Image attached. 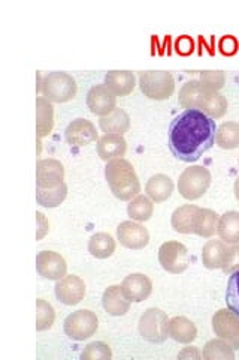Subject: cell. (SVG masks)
Instances as JSON below:
<instances>
[{"mask_svg":"<svg viewBox=\"0 0 239 360\" xmlns=\"http://www.w3.org/2000/svg\"><path fill=\"white\" fill-rule=\"evenodd\" d=\"M215 134L214 119L196 108L184 110L169 125V149L179 161L196 162L214 146Z\"/></svg>","mask_w":239,"mask_h":360,"instance_id":"cell-1","label":"cell"},{"mask_svg":"<svg viewBox=\"0 0 239 360\" xmlns=\"http://www.w3.org/2000/svg\"><path fill=\"white\" fill-rule=\"evenodd\" d=\"M105 177L112 194L121 201H130L141 193L138 174L133 165L124 158L107 162Z\"/></svg>","mask_w":239,"mask_h":360,"instance_id":"cell-2","label":"cell"},{"mask_svg":"<svg viewBox=\"0 0 239 360\" xmlns=\"http://www.w3.org/2000/svg\"><path fill=\"white\" fill-rule=\"evenodd\" d=\"M211 173L207 167L191 165L179 174L178 193L186 200H198L207 194L211 186Z\"/></svg>","mask_w":239,"mask_h":360,"instance_id":"cell-3","label":"cell"},{"mask_svg":"<svg viewBox=\"0 0 239 360\" xmlns=\"http://www.w3.org/2000/svg\"><path fill=\"white\" fill-rule=\"evenodd\" d=\"M41 92L51 103H67L76 95V82L67 72H50L41 82Z\"/></svg>","mask_w":239,"mask_h":360,"instance_id":"cell-4","label":"cell"},{"mask_svg":"<svg viewBox=\"0 0 239 360\" xmlns=\"http://www.w3.org/2000/svg\"><path fill=\"white\" fill-rule=\"evenodd\" d=\"M141 92L150 99L165 101L172 96L175 80L168 71H145L139 72Z\"/></svg>","mask_w":239,"mask_h":360,"instance_id":"cell-5","label":"cell"},{"mask_svg":"<svg viewBox=\"0 0 239 360\" xmlns=\"http://www.w3.org/2000/svg\"><path fill=\"white\" fill-rule=\"evenodd\" d=\"M139 335L151 344H162L169 338L168 314L158 308H148L139 319Z\"/></svg>","mask_w":239,"mask_h":360,"instance_id":"cell-6","label":"cell"},{"mask_svg":"<svg viewBox=\"0 0 239 360\" xmlns=\"http://www.w3.org/2000/svg\"><path fill=\"white\" fill-rule=\"evenodd\" d=\"M99 329L97 315L90 309H79L64 320V333L74 341H86Z\"/></svg>","mask_w":239,"mask_h":360,"instance_id":"cell-7","label":"cell"},{"mask_svg":"<svg viewBox=\"0 0 239 360\" xmlns=\"http://www.w3.org/2000/svg\"><path fill=\"white\" fill-rule=\"evenodd\" d=\"M158 263L169 274H183L189 267V251L186 245L177 240H168L158 248Z\"/></svg>","mask_w":239,"mask_h":360,"instance_id":"cell-8","label":"cell"},{"mask_svg":"<svg viewBox=\"0 0 239 360\" xmlns=\"http://www.w3.org/2000/svg\"><path fill=\"white\" fill-rule=\"evenodd\" d=\"M212 330L215 336L229 342L233 350H239V317L232 309H219L212 315Z\"/></svg>","mask_w":239,"mask_h":360,"instance_id":"cell-9","label":"cell"},{"mask_svg":"<svg viewBox=\"0 0 239 360\" xmlns=\"http://www.w3.org/2000/svg\"><path fill=\"white\" fill-rule=\"evenodd\" d=\"M117 238L124 248L139 251L150 243V233L136 221H124L118 225Z\"/></svg>","mask_w":239,"mask_h":360,"instance_id":"cell-10","label":"cell"},{"mask_svg":"<svg viewBox=\"0 0 239 360\" xmlns=\"http://www.w3.org/2000/svg\"><path fill=\"white\" fill-rule=\"evenodd\" d=\"M55 297L59 299L64 305H78L83 302L86 296V284L84 281L76 275H66L62 279L57 281L54 287Z\"/></svg>","mask_w":239,"mask_h":360,"instance_id":"cell-11","label":"cell"},{"mask_svg":"<svg viewBox=\"0 0 239 360\" xmlns=\"http://www.w3.org/2000/svg\"><path fill=\"white\" fill-rule=\"evenodd\" d=\"M36 270L38 274L50 281H59L66 276L67 264L64 258L54 251H41L36 255Z\"/></svg>","mask_w":239,"mask_h":360,"instance_id":"cell-12","label":"cell"},{"mask_svg":"<svg viewBox=\"0 0 239 360\" xmlns=\"http://www.w3.org/2000/svg\"><path fill=\"white\" fill-rule=\"evenodd\" d=\"M87 107L96 116H107L117 108V96L105 84H96L88 90Z\"/></svg>","mask_w":239,"mask_h":360,"instance_id":"cell-13","label":"cell"},{"mask_svg":"<svg viewBox=\"0 0 239 360\" xmlns=\"http://www.w3.org/2000/svg\"><path fill=\"white\" fill-rule=\"evenodd\" d=\"M64 137L66 141L71 146H75V148H84V146L99 140L96 127L93 125V122L87 119H75L71 122L64 131Z\"/></svg>","mask_w":239,"mask_h":360,"instance_id":"cell-14","label":"cell"},{"mask_svg":"<svg viewBox=\"0 0 239 360\" xmlns=\"http://www.w3.org/2000/svg\"><path fill=\"white\" fill-rule=\"evenodd\" d=\"M64 179V167L60 161L39 160L36 164V186L38 188H55L59 186Z\"/></svg>","mask_w":239,"mask_h":360,"instance_id":"cell-15","label":"cell"},{"mask_svg":"<svg viewBox=\"0 0 239 360\" xmlns=\"http://www.w3.org/2000/svg\"><path fill=\"white\" fill-rule=\"evenodd\" d=\"M121 288L130 302L139 303L150 297L153 291V283L144 274H130L129 276L124 278Z\"/></svg>","mask_w":239,"mask_h":360,"instance_id":"cell-16","label":"cell"},{"mask_svg":"<svg viewBox=\"0 0 239 360\" xmlns=\"http://www.w3.org/2000/svg\"><path fill=\"white\" fill-rule=\"evenodd\" d=\"M208 94H210V89L200 80H191L181 87L179 95H178V103L186 110H191V108L200 110Z\"/></svg>","mask_w":239,"mask_h":360,"instance_id":"cell-17","label":"cell"},{"mask_svg":"<svg viewBox=\"0 0 239 360\" xmlns=\"http://www.w3.org/2000/svg\"><path fill=\"white\" fill-rule=\"evenodd\" d=\"M128 143L124 140L123 135L117 134H105L104 137L97 140V155L100 156L102 161H112L118 160L126 155Z\"/></svg>","mask_w":239,"mask_h":360,"instance_id":"cell-18","label":"cell"},{"mask_svg":"<svg viewBox=\"0 0 239 360\" xmlns=\"http://www.w3.org/2000/svg\"><path fill=\"white\" fill-rule=\"evenodd\" d=\"M102 305L112 317H121V315H126L129 312L130 300L123 292L121 285H111L104 291Z\"/></svg>","mask_w":239,"mask_h":360,"instance_id":"cell-19","label":"cell"},{"mask_svg":"<svg viewBox=\"0 0 239 360\" xmlns=\"http://www.w3.org/2000/svg\"><path fill=\"white\" fill-rule=\"evenodd\" d=\"M199 210L200 207L195 205H184L177 207L172 213V217H170L172 229L181 234H195Z\"/></svg>","mask_w":239,"mask_h":360,"instance_id":"cell-20","label":"cell"},{"mask_svg":"<svg viewBox=\"0 0 239 360\" xmlns=\"http://www.w3.org/2000/svg\"><path fill=\"white\" fill-rule=\"evenodd\" d=\"M105 86L116 96H128L135 90L136 78L130 71H109L105 75Z\"/></svg>","mask_w":239,"mask_h":360,"instance_id":"cell-21","label":"cell"},{"mask_svg":"<svg viewBox=\"0 0 239 360\" xmlns=\"http://www.w3.org/2000/svg\"><path fill=\"white\" fill-rule=\"evenodd\" d=\"M169 336L179 344H190L198 338V328L187 317L177 315L169 320Z\"/></svg>","mask_w":239,"mask_h":360,"instance_id":"cell-22","label":"cell"},{"mask_svg":"<svg viewBox=\"0 0 239 360\" xmlns=\"http://www.w3.org/2000/svg\"><path fill=\"white\" fill-rule=\"evenodd\" d=\"M172 179L166 174H154L145 185V193L154 202H163L170 198L174 193Z\"/></svg>","mask_w":239,"mask_h":360,"instance_id":"cell-23","label":"cell"},{"mask_svg":"<svg viewBox=\"0 0 239 360\" xmlns=\"http://www.w3.org/2000/svg\"><path fill=\"white\" fill-rule=\"evenodd\" d=\"M54 127V107L51 101L43 96L36 98V135L43 139L51 134Z\"/></svg>","mask_w":239,"mask_h":360,"instance_id":"cell-24","label":"cell"},{"mask_svg":"<svg viewBox=\"0 0 239 360\" xmlns=\"http://www.w3.org/2000/svg\"><path fill=\"white\" fill-rule=\"evenodd\" d=\"M99 127L105 134L124 135L130 128V117L123 108H116L99 119Z\"/></svg>","mask_w":239,"mask_h":360,"instance_id":"cell-25","label":"cell"},{"mask_svg":"<svg viewBox=\"0 0 239 360\" xmlns=\"http://www.w3.org/2000/svg\"><path fill=\"white\" fill-rule=\"evenodd\" d=\"M229 246L226 242L220 240H208L203 245L202 250V263L207 269H221L226 260V254Z\"/></svg>","mask_w":239,"mask_h":360,"instance_id":"cell-26","label":"cell"},{"mask_svg":"<svg viewBox=\"0 0 239 360\" xmlns=\"http://www.w3.org/2000/svg\"><path fill=\"white\" fill-rule=\"evenodd\" d=\"M217 234L227 245L239 243V212L229 210L223 213L219 221Z\"/></svg>","mask_w":239,"mask_h":360,"instance_id":"cell-27","label":"cell"},{"mask_svg":"<svg viewBox=\"0 0 239 360\" xmlns=\"http://www.w3.org/2000/svg\"><path fill=\"white\" fill-rule=\"evenodd\" d=\"M88 252L99 260H105L116 252V240L109 233H96L90 238Z\"/></svg>","mask_w":239,"mask_h":360,"instance_id":"cell-28","label":"cell"},{"mask_svg":"<svg viewBox=\"0 0 239 360\" xmlns=\"http://www.w3.org/2000/svg\"><path fill=\"white\" fill-rule=\"evenodd\" d=\"M215 143L224 150H233L239 148V123L224 122L217 128Z\"/></svg>","mask_w":239,"mask_h":360,"instance_id":"cell-29","label":"cell"},{"mask_svg":"<svg viewBox=\"0 0 239 360\" xmlns=\"http://www.w3.org/2000/svg\"><path fill=\"white\" fill-rule=\"evenodd\" d=\"M219 221L220 215L212 209H202L199 210V215L196 219V229L195 234L200 236V238H212V236L217 233L219 229Z\"/></svg>","mask_w":239,"mask_h":360,"instance_id":"cell-30","label":"cell"},{"mask_svg":"<svg viewBox=\"0 0 239 360\" xmlns=\"http://www.w3.org/2000/svg\"><path fill=\"white\" fill-rule=\"evenodd\" d=\"M153 212V200L148 195H136L128 205V215L132 218V221L136 222H145L148 219H151Z\"/></svg>","mask_w":239,"mask_h":360,"instance_id":"cell-31","label":"cell"},{"mask_svg":"<svg viewBox=\"0 0 239 360\" xmlns=\"http://www.w3.org/2000/svg\"><path fill=\"white\" fill-rule=\"evenodd\" d=\"M67 195V185L62 182L59 186L55 188H38L36 186V201L38 205L42 207H57L60 206Z\"/></svg>","mask_w":239,"mask_h":360,"instance_id":"cell-32","label":"cell"},{"mask_svg":"<svg viewBox=\"0 0 239 360\" xmlns=\"http://www.w3.org/2000/svg\"><path fill=\"white\" fill-rule=\"evenodd\" d=\"M202 357L207 360H233L235 359V350L233 347L221 340V338H217V340H211L203 347Z\"/></svg>","mask_w":239,"mask_h":360,"instance_id":"cell-33","label":"cell"},{"mask_svg":"<svg viewBox=\"0 0 239 360\" xmlns=\"http://www.w3.org/2000/svg\"><path fill=\"white\" fill-rule=\"evenodd\" d=\"M205 115L210 116L211 119H220L227 112V99L220 92H215V90H210V94L205 99V103L200 108Z\"/></svg>","mask_w":239,"mask_h":360,"instance_id":"cell-34","label":"cell"},{"mask_svg":"<svg viewBox=\"0 0 239 360\" xmlns=\"http://www.w3.org/2000/svg\"><path fill=\"white\" fill-rule=\"evenodd\" d=\"M55 321V311L51 303L43 299L36 300V330L43 332L53 328Z\"/></svg>","mask_w":239,"mask_h":360,"instance_id":"cell-35","label":"cell"},{"mask_svg":"<svg viewBox=\"0 0 239 360\" xmlns=\"http://www.w3.org/2000/svg\"><path fill=\"white\" fill-rule=\"evenodd\" d=\"M226 303H227V308L232 309L239 317V270L233 272L229 281H227Z\"/></svg>","mask_w":239,"mask_h":360,"instance_id":"cell-36","label":"cell"},{"mask_svg":"<svg viewBox=\"0 0 239 360\" xmlns=\"http://www.w3.org/2000/svg\"><path fill=\"white\" fill-rule=\"evenodd\" d=\"M81 357L84 360H99V359L109 360L112 357V352H111V347L108 344L102 342V341H95V342H90L84 348V352L81 353Z\"/></svg>","mask_w":239,"mask_h":360,"instance_id":"cell-37","label":"cell"},{"mask_svg":"<svg viewBox=\"0 0 239 360\" xmlns=\"http://www.w3.org/2000/svg\"><path fill=\"white\" fill-rule=\"evenodd\" d=\"M200 82L210 90L219 92L226 83V75L223 71H203L200 72Z\"/></svg>","mask_w":239,"mask_h":360,"instance_id":"cell-38","label":"cell"},{"mask_svg":"<svg viewBox=\"0 0 239 360\" xmlns=\"http://www.w3.org/2000/svg\"><path fill=\"white\" fill-rule=\"evenodd\" d=\"M221 270L226 275H232L236 270H239V243L229 246Z\"/></svg>","mask_w":239,"mask_h":360,"instance_id":"cell-39","label":"cell"},{"mask_svg":"<svg viewBox=\"0 0 239 360\" xmlns=\"http://www.w3.org/2000/svg\"><path fill=\"white\" fill-rule=\"evenodd\" d=\"M219 49L221 51V54L224 56H233L236 54L238 49H239V44H238V39L232 35H226L220 39L219 42Z\"/></svg>","mask_w":239,"mask_h":360,"instance_id":"cell-40","label":"cell"},{"mask_svg":"<svg viewBox=\"0 0 239 360\" xmlns=\"http://www.w3.org/2000/svg\"><path fill=\"white\" fill-rule=\"evenodd\" d=\"M175 50L178 54L181 56H189L193 53V50H195V42H193V39L187 35L181 37L177 44H175Z\"/></svg>","mask_w":239,"mask_h":360,"instance_id":"cell-41","label":"cell"},{"mask_svg":"<svg viewBox=\"0 0 239 360\" xmlns=\"http://www.w3.org/2000/svg\"><path fill=\"white\" fill-rule=\"evenodd\" d=\"M179 359H200L202 353H199L198 347H186L183 352L178 354Z\"/></svg>","mask_w":239,"mask_h":360,"instance_id":"cell-42","label":"cell"},{"mask_svg":"<svg viewBox=\"0 0 239 360\" xmlns=\"http://www.w3.org/2000/svg\"><path fill=\"white\" fill-rule=\"evenodd\" d=\"M36 219L39 221V231L36 234V239H41L42 236L48 231V222H45V218L41 212H36Z\"/></svg>","mask_w":239,"mask_h":360,"instance_id":"cell-43","label":"cell"},{"mask_svg":"<svg viewBox=\"0 0 239 360\" xmlns=\"http://www.w3.org/2000/svg\"><path fill=\"white\" fill-rule=\"evenodd\" d=\"M233 191H235V197H236V200L239 201V176H238V177H236V180H235Z\"/></svg>","mask_w":239,"mask_h":360,"instance_id":"cell-44","label":"cell"}]
</instances>
